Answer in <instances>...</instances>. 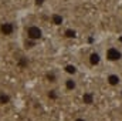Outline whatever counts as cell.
Listing matches in <instances>:
<instances>
[{
    "mask_svg": "<svg viewBox=\"0 0 122 121\" xmlns=\"http://www.w3.org/2000/svg\"><path fill=\"white\" fill-rule=\"evenodd\" d=\"M60 90L62 93H67V94H71V93H75L80 88V80L78 77H72V76H64L61 77L60 81Z\"/></svg>",
    "mask_w": 122,
    "mask_h": 121,
    "instance_id": "5b68a950",
    "label": "cell"
},
{
    "mask_svg": "<svg viewBox=\"0 0 122 121\" xmlns=\"http://www.w3.org/2000/svg\"><path fill=\"white\" fill-rule=\"evenodd\" d=\"M72 121H88L87 117H84V116H77V117H74Z\"/></svg>",
    "mask_w": 122,
    "mask_h": 121,
    "instance_id": "7c38bea8",
    "label": "cell"
},
{
    "mask_svg": "<svg viewBox=\"0 0 122 121\" xmlns=\"http://www.w3.org/2000/svg\"><path fill=\"white\" fill-rule=\"evenodd\" d=\"M104 83L111 88V90H121L122 88V73L115 70V68H109L105 71L104 74Z\"/></svg>",
    "mask_w": 122,
    "mask_h": 121,
    "instance_id": "3957f363",
    "label": "cell"
},
{
    "mask_svg": "<svg viewBox=\"0 0 122 121\" xmlns=\"http://www.w3.org/2000/svg\"><path fill=\"white\" fill-rule=\"evenodd\" d=\"M50 22H51L53 26H56V27H61V26L64 24V16H62L61 13L54 11V13H51V16H50Z\"/></svg>",
    "mask_w": 122,
    "mask_h": 121,
    "instance_id": "30bf717a",
    "label": "cell"
},
{
    "mask_svg": "<svg viewBox=\"0 0 122 121\" xmlns=\"http://www.w3.org/2000/svg\"><path fill=\"white\" fill-rule=\"evenodd\" d=\"M64 34H65L67 38H77V31L72 30V29H65Z\"/></svg>",
    "mask_w": 122,
    "mask_h": 121,
    "instance_id": "8fae6325",
    "label": "cell"
},
{
    "mask_svg": "<svg viewBox=\"0 0 122 121\" xmlns=\"http://www.w3.org/2000/svg\"><path fill=\"white\" fill-rule=\"evenodd\" d=\"M87 61H88V66H90V67H92V68L102 66V64H104V59H102L101 49H99V50H91V51L88 53Z\"/></svg>",
    "mask_w": 122,
    "mask_h": 121,
    "instance_id": "8992f818",
    "label": "cell"
},
{
    "mask_svg": "<svg viewBox=\"0 0 122 121\" xmlns=\"http://www.w3.org/2000/svg\"><path fill=\"white\" fill-rule=\"evenodd\" d=\"M23 36L26 41H30L33 44L41 43L46 37V31L44 29L38 24V23H27L23 27Z\"/></svg>",
    "mask_w": 122,
    "mask_h": 121,
    "instance_id": "7a4b0ae2",
    "label": "cell"
},
{
    "mask_svg": "<svg viewBox=\"0 0 122 121\" xmlns=\"http://www.w3.org/2000/svg\"><path fill=\"white\" fill-rule=\"evenodd\" d=\"M13 93L7 88H0V107H7L13 103Z\"/></svg>",
    "mask_w": 122,
    "mask_h": 121,
    "instance_id": "52a82bcc",
    "label": "cell"
},
{
    "mask_svg": "<svg viewBox=\"0 0 122 121\" xmlns=\"http://www.w3.org/2000/svg\"><path fill=\"white\" fill-rule=\"evenodd\" d=\"M95 100H97L95 93L91 91V90L84 91L82 95H81V101H82V104H85V105H92V104L95 103Z\"/></svg>",
    "mask_w": 122,
    "mask_h": 121,
    "instance_id": "9c48e42d",
    "label": "cell"
},
{
    "mask_svg": "<svg viewBox=\"0 0 122 121\" xmlns=\"http://www.w3.org/2000/svg\"><path fill=\"white\" fill-rule=\"evenodd\" d=\"M19 31V24L16 20L11 19H4L0 22V36L4 38H11L17 34Z\"/></svg>",
    "mask_w": 122,
    "mask_h": 121,
    "instance_id": "277c9868",
    "label": "cell"
},
{
    "mask_svg": "<svg viewBox=\"0 0 122 121\" xmlns=\"http://www.w3.org/2000/svg\"><path fill=\"white\" fill-rule=\"evenodd\" d=\"M61 73H62L64 76H72V77H78V74H80V68H78L75 64H72V63H67V64H64V66H62V68H61Z\"/></svg>",
    "mask_w": 122,
    "mask_h": 121,
    "instance_id": "ba28073f",
    "label": "cell"
},
{
    "mask_svg": "<svg viewBox=\"0 0 122 121\" xmlns=\"http://www.w3.org/2000/svg\"><path fill=\"white\" fill-rule=\"evenodd\" d=\"M119 9H121V11H122V1H121V4H119Z\"/></svg>",
    "mask_w": 122,
    "mask_h": 121,
    "instance_id": "4fadbf2b",
    "label": "cell"
},
{
    "mask_svg": "<svg viewBox=\"0 0 122 121\" xmlns=\"http://www.w3.org/2000/svg\"><path fill=\"white\" fill-rule=\"evenodd\" d=\"M101 53H102V59L105 64L109 66H118L122 63V44L121 43H107L105 46L101 47Z\"/></svg>",
    "mask_w": 122,
    "mask_h": 121,
    "instance_id": "6da1fadb",
    "label": "cell"
}]
</instances>
